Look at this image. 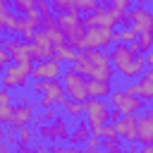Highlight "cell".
Wrapping results in <instances>:
<instances>
[{"label": "cell", "mask_w": 153, "mask_h": 153, "mask_svg": "<svg viewBox=\"0 0 153 153\" xmlns=\"http://www.w3.org/2000/svg\"><path fill=\"white\" fill-rule=\"evenodd\" d=\"M110 105H112V110H115L120 117H122V115H136L139 110L146 108V103H143L141 98L129 96L124 88H112V93H110Z\"/></svg>", "instance_id": "2"}, {"label": "cell", "mask_w": 153, "mask_h": 153, "mask_svg": "<svg viewBox=\"0 0 153 153\" xmlns=\"http://www.w3.org/2000/svg\"><path fill=\"white\" fill-rule=\"evenodd\" d=\"M12 120V105H0V127L10 124Z\"/></svg>", "instance_id": "31"}, {"label": "cell", "mask_w": 153, "mask_h": 153, "mask_svg": "<svg viewBox=\"0 0 153 153\" xmlns=\"http://www.w3.org/2000/svg\"><path fill=\"white\" fill-rule=\"evenodd\" d=\"M136 143L139 146H153V120L148 115V110L143 115H139V124H136Z\"/></svg>", "instance_id": "13"}, {"label": "cell", "mask_w": 153, "mask_h": 153, "mask_svg": "<svg viewBox=\"0 0 153 153\" xmlns=\"http://www.w3.org/2000/svg\"><path fill=\"white\" fill-rule=\"evenodd\" d=\"M62 86H65V93L69 100H76V103H86L88 100V91H86V79L81 74H76L72 67H67L62 72Z\"/></svg>", "instance_id": "5"}, {"label": "cell", "mask_w": 153, "mask_h": 153, "mask_svg": "<svg viewBox=\"0 0 153 153\" xmlns=\"http://www.w3.org/2000/svg\"><path fill=\"white\" fill-rule=\"evenodd\" d=\"M36 12L41 14V19L53 17V5H50V0H36Z\"/></svg>", "instance_id": "28"}, {"label": "cell", "mask_w": 153, "mask_h": 153, "mask_svg": "<svg viewBox=\"0 0 153 153\" xmlns=\"http://www.w3.org/2000/svg\"><path fill=\"white\" fill-rule=\"evenodd\" d=\"M81 24V19H79V14H57V29L62 31V33H69L74 26H79Z\"/></svg>", "instance_id": "17"}, {"label": "cell", "mask_w": 153, "mask_h": 153, "mask_svg": "<svg viewBox=\"0 0 153 153\" xmlns=\"http://www.w3.org/2000/svg\"><path fill=\"white\" fill-rule=\"evenodd\" d=\"M10 62H12V57H10V53H7V50H5L2 45H0V72H2V69H5V67H7Z\"/></svg>", "instance_id": "33"}, {"label": "cell", "mask_w": 153, "mask_h": 153, "mask_svg": "<svg viewBox=\"0 0 153 153\" xmlns=\"http://www.w3.org/2000/svg\"><path fill=\"white\" fill-rule=\"evenodd\" d=\"M129 19V29H134L136 33H153V12L148 7H131L127 12Z\"/></svg>", "instance_id": "7"}, {"label": "cell", "mask_w": 153, "mask_h": 153, "mask_svg": "<svg viewBox=\"0 0 153 153\" xmlns=\"http://www.w3.org/2000/svg\"><path fill=\"white\" fill-rule=\"evenodd\" d=\"M139 153H153V146H139Z\"/></svg>", "instance_id": "40"}, {"label": "cell", "mask_w": 153, "mask_h": 153, "mask_svg": "<svg viewBox=\"0 0 153 153\" xmlns=\"http://www.w3.org/2000/svg\"><path fill=\"white\" fill-rule=\"evenodd\" d=\"M124 91H127L129 96L141 98L143 103H151V100H153V69H146V72L139 76V81H129V84L124 86Z\"/></svg>", "instance_id": "8"}, {"label": "cell", "mask_w": 153, "mask_h": 153, "mask_svg": "<svg viewBox=\"0 0 153 153\" xmlns=\"http://www.w3.org/2000/svg\"><path fill=\"white\" fill-rule=\"evenodd\" d=\"M0 153H12V151H10V146H7L5 141H0Z\"/></svg>", "instance_id": "41"}, {"label": "cell", "mask_w": 153, "mask_h": 153, "mask_svg": "<svg viewBox=\"0 0 153 153\" xmlns=\"http://www.w3.org/2000/svg\"><path fill=\"white\" fill-rule=\"evenodd\" d=\"M81 24H84V29H93V26H100V29H115V22H112V17L108 14L105 7H98L96 12H88V14L81 19Z\"/></svg>", "instance_id": "12"}, {"label": "cell", "mask_w": 153, "mask_h": 153, "mask_svg": "<svg viewBox=\"0 0 153 153\" xmlns=\"http://www.w3.org/2000/svg\"><path fill=\"white\" fill-rule=\"evenodd\" d=\"M0 81H2V74H0Z\"/></svg>", "instance_id": "45"}, {"label": "cell", "mask_w": 153, "mask_h": 153, "mask_svg": "<svg viewBox=\"0 0 153 153\" xmlns=\"http://www.w3.org/2000/svg\"><path fill=\"white\" fill-rule=\"evenodd\" d=\"M67 153H93V151H88L84 146H72V148H67Z\"/></svg>", "instance_id": "38"}, {"label": "cell", "mask_w": 153, "mask_h": 153, "mask_svg": "<svg viewBox=\"0 0 153 153\" xmlns=\"http://www.w3.org/2000/svg\"><path fill=\"white\" fill-rule=\"evenodd\" d=\"M0 105H12V93L0 86Z\"/></svg>", "instance_id": "34"}, {"label": "cell", "mask_w": 153, "mask_h": 153, "mask_svg": "<svg viewBox=\"0 0 153 153\" xmlns=\"http://www.w3.org/2000/svg\"><path fill=\"white\" fill-rule=\"evenodd\" d=\"M62 65L53 57V60H41V62H33V69H31V79H43V81H50V79H62Z\"/></svg>", "instance_id": "10"}, {"label": "cell", "mask_w": 153, "mask_h": 153, "mask_svg": "<svg viewBox=\"0 0 153 153\" xmlns=\"http://www.w3.org/2000/svg\"><path fill=\"white\" fill-rule=\"evenodd\" d=\"M143 57H146V67H148V69H153V48H151Z\"/></svg>", "instance_id": "39"}, {"label": "cell", "mask_w": 153, "mask_h": 153, "mask_svg": "<svg viewBox=\"0 0 153 153\" xmlns=\"http://www.w3.org/2000/svg\"><path fill=\"white\" fill-rule=\"evenodd\" d=\"M136 48H139V53H148L151 48H153V33H139V38H136Z\"/></svg>", "instance_id": "25"}, {"label": "cell", "mask_w": 153, "mask_h": 153, "mask_svg": "<svg viewBox=\"0 0 153 153\" xmlns=\"http://www.w3.org/2000/svg\"><path fill=\"white\" fill-rule=\"evenodd\" d=\"M33 153H50V151H48V146H45V143H41V141H38V143H33Z\"/></svg>", "instance_id": "37"}, {"label": "cell", "mask_w": 153, "mask_h": 153, "mask_svg": "<svg viewBox=\"0 0 153 153\" xmlns=\"http://www.w3.org/2000/svg\"><path fill=\"white\" fill-rule=\"evenodd\" d=\"M5 136H7V131H5L2 127H0V141H5Z\"/></svg>", "instance_id": "42"}, {"label": "cell", "mask_w": 153, "mask_h": 153, "mask_svg": "<svg viewBox=\"0 0 153 153\" xmlns=\"http://www.w3.org/2000/svg\"><path fill=\"white\" fill-rule=\"evenodd\" d=\"M48 151H50V153H67V148H65L62 143H57V141H55V143H53Z\"/></svg>", "instance_id": "36"}, {"label": "cell", "mask_w": 153, "mask_h": 153, "mask_svg": "<svg viewBox=\"0 0 153 153\" xmlns=\"http://www.w3.org/2000/svg\"><path fill=\"white\" fill-rule=\"evenodd\" d=\"M117 33H120V43H124V45H136V38H139V33H136L134 29L124 26V29H120Z\"/></svg>", "instance_id": "22"}, {"label": "cell", "mask_w": 153, "mask_h": 153, "mask_svg": "<svg viewBox=\"0 0 153 153\" xmlns=\"http://www.w3.org/2000/svg\"><path fill=\"white\" fill-rule=\"evenodd\" d=\"M62 110H65V115H69V117H79V115H84V103H76V100H69V98H67V103L62 105Z\"/></svg>", "instance_id": "23"}, {"label": "cell", "mask_w": 153, "mask_h": 153, "mask_svg": "<svg viewBox=\"0 0 153 153\" xmlns=\"http://www.w3.org/2000/svg\"><path fill=\"white\" fill-rule=\"evenodd\" d=\"M12 2V10L17 12V14H22V17H26L33 7H36V0H10Z\"/></svg>", "instance_id": "19"}, {"label": "cell", "mask_w": 153, "mask_h": 153, "mask_svg": "<svg viewBox=\"0 0 153 153\" xmlns=\"http://www.w3.org/2000/svg\"><path fill=\"white\" fill-rule=\"evenodd\" d=\"M108 60H110L112 69L127 81H131L134 76H141L146 72L143 53H131L129 45H124V43H112L108 50Z\"/></svg>", "instance_id": "1"}, {"label": "cell", "mask_w": 153, "mask_h": 153, "mask_svg": "<svg viewBox=\"0 0 153 153\" xmlns=\"http://www.w3.org/2000/svg\"><path fill=\"white\" fill-rule=\"evenodd\" d=\"M93 136H98V139H117V134H115V127L108 122V124H103V127H98V129H93L91 131Z\"/></svg>", "instance_id": "26"}, {"label": "cell", "mask_w": 153, "mask_h": 153, "mask_svg": "<svg viewBox=\"0 0 153 153\" xmlns=\"http://www.w3.org/2000/svg\"><path fill=\"white\" fill-rule=\"evenodd\" d=\"M14 10L10 7V2H2L0 0V33H7V19Z\"/></svg>", "instance_id": "24"}, {"label": "cell", "mask_w": 153, "mask_h": 153, "mask_svg": "<svg viewBox=\"0 0 153 153\" xmlns=\"http://www.w3.org/2000/svg\"><path fill=\"white\" fill-rule=\"evenodd\" d=\"M115 127V134L120 141L127 143H136V124H139V115H122L120 120L110 122Z\"/></svg>", "instance_id": "9"}, {"label": "cell", "mask_w": 153, "mask_h": 153, "mask_svg": "<svg viewBox=\"0 0 153 153\" xmlns=\"http://www.w3.org/2000/svg\"><path fill=\"white\" fill-rule=\"evenodd\" d=\"M86 91L88 98H110L112 93V81H98V79H86Z\"/></svg>", "instance_id": "14"}, {"label": "cell", "mask_w": 153, "mask_h": 153, "mask_svg": "<svg viewBox=\"0 0 153 153\" xmlns=\"http://www.w3.org/2000/svg\"><path fill=\"white\" fill-rule=\"evenodd\" d=\"M84 148H88V151H93V153H98V151H100V139L91 134V136L86 139V143H84Z\"/></svg>", "instance_id": "32"}, {"label": "cell", "mask_w": 153, "mask_h": 153, "mask_svg": "<svg viewBox=\"0 0 153 153\" xmlns=\"http://www.w3.org/2000/svg\"><path fill=\"white\" fill-rule=\"evenodd\" d=\"M2 2H10V0H2Z\"/></svg>", "instance_id": "44"}, {"label": "cell", "mask_w": 153, "mask_h": 153, "mask_svg": "<svg viewBox=\"0 0 153 153\" xmlns=\"http://www.w3.org/2000/svg\"><path fill=\"white\" fill-rule=\"evenodd\" d=\"M33 117H36V103H33L26 93H22V96H19V103L12 105V120H10V124H12L14 129L29 127V124L33 122Z\"/></svg>", "instance_id": "6"}, {"label": "cell", "mask_w": 153, "mask_h": 153, "mask_svg": "<svg viewBox=\"0 0 153 153\" xmlns=\"http://www.w3.org/2000/svg\"><path fill=\"white\" fill-rule=\"evenodd\" d=\"M55 60L60 62V65H72L74 60H76V50L74 48H69V45H62V48H55Z\"/></svg>", "instance_id": "18"}, {"label": "cell", "mask_w": 153, "mask_h": 153, "mask_svg": "<svg viewBox=\"0 0 153 153\" xmlns=\"http://www.w3.org/2000/svg\"><path fill=\"white\" fill-rule=\"evenodd\" d=\"M136 2H139V0H110V5H112L115 10H122V12H129Z\"/></svg>", "instance_id": "30"}, {"label": "cell", "mask_w": 153, "mask_h": 153, "mask_svg": "<svg viewBox=\"0 0 153 153\" xmlns=\"http://www.w3.org/2000/svg\"><path fill=\"white\" fill-rule=\"evenodd\" d=\"M148 115H151V120H153V108H148Z\"/></svg>", "instance_id": "43"}, {"label": "cell", "mask_w": 153, "mask_h": 153, "mask_svg": "<svg viewBox=\"0 0 153 153\" xmlns=\"http://www.w3.org/2000/svg\"><path fill=\"white\" fill-rule=\"evenodd\" d=\"M84 115H86V124L88 129H98L103 124L110 122V105L103 100V98H88L84 103Z\"/></svg>", "instance_id": "3"}, {"label": "cell", "mask_w": 153, "mask_h": 153, "mask_svg": "<svg viewBox=\"0 0 153 153\" xmlns=\"http://www.w3.org/2000/svg\"><path fill=\"white\" fill-rule=\"evenodd\" d=\"M88 136H91L88 124H86V122H76V124H74V129L69 131V136H67V139H69V143H72V146H84Z\"/></svg>", "instance_id": "15"}, {"label": "cell", "mask_w": 153, "mask_h": 153, "mask_svg": "<svg viewBox=\"0 0 153 153\" xmlns=\"http://www.w3.org/2000/svg\"><path fill=\"white\" fill-rule=\"evenodd\" d=\"M50 127H53V136H55V141L67 139V136H69V131H72V129H69V122H67V117H65V115H57V117H55V122H53Z\"/></svg>", "instance_id": "16"}, {"label": "cell", "mask_w": 153, "mask_h": 153, "mask_svg": "<svg viewBox=\"0 0 153 153\" xmlns=\"http://www.w3.org/2000/svg\"><path fill=\"white\" fill-rule=\"evenodd\" d=\"M5 143H7V146H19L17 131H7V136H5Z\"/></svg>", "instance_id": "35"}, {"label": "cell", "mask_w": 153, "mask_h": 153, "mask_svg": "<svg viewBox=\"0 0 153 153\" xmlns=\"http://www.w3.org/2000/svg\"><path fill=\"white\" fill-rule=\"evenodd\" d=\"M72 5H74V10L76 12H96L100 5H98V0H72Z\"/></svg>", "instance_id": "21"}, {"label": "cell", "mask_w": 153, "mask_h": 153, "mask_svg": "<svg viewBox=\"0 0 153 153\" xmlns=\"http://www.w3.org/2000/svg\"><path fill=\"white\" fill-rule=\"evenodd\" d=\"M84 43H86V50H110L112 43H120V33L112 29L93 26V29H86Z\"/></svg>", "instance_id": "4"}, {"label": "cell", "mask_w": 153, "mask_h": 153, "mask_svg": "<svg viewBox=\"0 0 153 153\" xmlns=\"http://www.w3.org/2000/svg\"><path fill=\"white\" fill-rule=\"evenodd\" d=\"M0 86L7 88V91H12V88H26V86H29V76H24V74L19 72V67H17L14 62H10V65L2 69V81H0Z\"/></svg>", "instance_id": "11"}, {"label": "cell", "mask_w": 153, "mask_h": 153, "mask_svg": "<svg viewBox=\"0 0 153 153\" xmlns=\"http://www.w3.org/2000/svg\"><path fill=\"white\" fill-rule=\"evenodd\" d=\"M55 117H57V108H45L43 112H41V124H53L55 122Z\"/></svg>", "instance_id": "29"}, {"label": "cell", "mask_w": 153, "mask_h": 153, "mask_svg": "<svg viewBox=\"0 0 153 153\" xmlns=\"http://www.w3.org/2000/svg\"><path fill=\"white\" fill-rule=\"evenodd\" d=\"M17 139H19V143L29 146V143H33V139H36V131H31L29 127H19V129H17Z\"/></svg>", "instance_id": "27"}, {"label": "cell", "mask_w": 153, "mask_h": 153, "mask_svg": "<svg viewBox=\"0 0 153 153\" xmlns=\"http://www.w3.org/2000/svg\"><path fill=\"white\" fill-rule=\"evenodd\" d=\"M100 151H103V153H124L120 139H103V141H100Z\"/></svg>", "instance_id": "20"}]
</instances>
